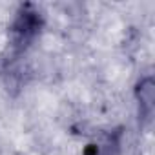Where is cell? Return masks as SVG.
<instances>
[{"label": "cell", "instance_id": "6da1fadb", "mask_svg": "<svg viewBox=\"0 0 155 155\" xmlns=\"http://www.w3.org/2000/svg\"><path fill=\"white\" fill-rule=\"evenodd\" d=\"M44 28V17L33 4H22L9 26V40L15 51L28 49Z\"/></svg>", "mask_w": 155, "mask_h": 155}, {"label": "cell", "instance_id": "7a4b0ae2", "mask_svg": "<svg viewBox=\"0 0 155 155\" xmlns=\"http://www.w3.org/2000/svg\"><path fill=\"white\" fill-rule=\"evenodd\" d=\"M137 101L140 104V111L144 113L146 119L151 117L153 111V101H155V88H153V79L144 77L137 86Z\"/></svg>", "mask_w": 155, "mask_h": 155}]
</instances>
